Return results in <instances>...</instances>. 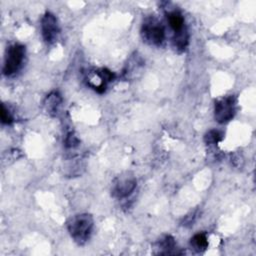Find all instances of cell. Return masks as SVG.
<instances>
[{
	"label": "cell",
	"mask_w": 256,
	"mask_h": 256,
	"mask_svg": "<svg viewBox=\"0 0 256 256\" xmlns=\"http://www.w3.org/2000/svg\"><path fill=\"white\" fill-rule=\"evenodd\" d=\"M236 112V100L233 96H225L215 103L214 116L217 122L226 123L230 121Z\"/></svg>",
	"instance_id": "obj_3"
},
{
	"label": "cell",
	"mask_w": 256,
	"mask_h": 256,
	"mask_svg": "<svg viewBox=\"0 0 256 256\" xmlns=\"http://www.w3.org/2000/svg\"><path fill=\"white\" fill-rule=\"evenodd\" d=\"M142 37L151 45H160L165 37L164 28L155 18H149L142 25Z\"/></svg>",
	"instance_id": "obj_2"
},
{
	"label": "cell",
	"mask_w": 256,
	"mask_h": 256,
	"mask_svg": "<svg viewBox=\"0 0 256 256\" xmlns=\"http://www.w3.org/2000/svg\"><path fill=\"white\" fill-rule=\"evenodd\" d=\"M136 187V180L133 176L124 175L116 179L113 186V195L118 198L127 197Z\"/></svg>",
	"instance_id": "obj_6"
},
{
	"label": "cell",
	"mask_w": 256,
	"mask_h": 256,
	"mask_svg": "<svg viewBox=\"0 0 256 256\" xmlns=\"http://www.w3.org/2000/svg\"><path fill=\"white\" fill-rule=\"evenodd\" d=\"M79 144V140L77 139V137L73 134V133H69L65 139V145L67 148H74Z\"/></svg>",
	"instance_id": "obj_12"
},
{
	"label": "cell",
	"mask_w": 256,
	"mask_h": 256,
	"mask_svg": "<svg viewBox=\"0 0 256 256\" xmlns=\"http://www.w3.org/2000/svg\"><path fill=\"white\" fill-rule=\"evenodd\" d=\"M175 248V241L171 236H165L158 242V249L160 254H171Z\"/></svg>",
	"instance_id": "obj_9"
},
{
	"label": "cell",
	"mask_w": 256,
	"mask_h": 256,
	"mask_svg": "<svg viewBox=\"0 0 256 256\" xmlns=\"http://www.w3.org/2000/svg\"><path fill=\"white\" fill-rule=\"evenodd\" d=\"M0 114H1V121L2 123L4 124H9L12 122V115L10 114L8 109L5 108V106L2 104L1 106V112H0Z\"/></svg>",
	"instance_id": "obj_13"
},
{
	"label": "cell",
	"mask_w": 256,
	"mask_h": 256,
	"mask_svg": "<svg viewBox=\"0 0 256 256\" xmlns=\"http://www.w3.org/2000/svg\"><path fill=\"white\" fill-rule=\"evenodd\" d=\"M71 237L78 244H84L90 237L93 228V218L89 214L73 216L67 223Z\"/></svg>",
	"instance_id": "obj_1"
},
{
	"label": "cell",
	"mask_w": 256,
	"mask_h": 256,
	"mask_svg": "<svg viewBox=\"0 0 256 256\" xmlns=\"http://www.w3.org/2000/svg\"><path fill=\"white\" fill-rule=\"evenodd\" d=\"M192 247L197 251H204L208 246V240L204 233H198L191 239Z\"/></svg>",
	"instance_id": "obj_10"
},
{
	"label": "cell",
	"mask_w": 256,
	"mask_h": 256,
	"mask_svg": "<svg viewBox=\"0 0 256 256\" xmlns=\"http://www.w3.org/2000/svg\"><path fill=\"white\" fill-rule=\"evenodd\" d=\"M61 101H62V98L57 92H52L46 97L44 106H45V109L48 112V114L55 115L58 112V109L61 105Z\"/></svg>",
	"instance_id": "obj_8"
},
{
	"label": "cell",
	"mask_w": 256,
	"mask_h": 256,
	"mask_svg": "<svg viewBox=\"0 0 256 256\" xmlns=\"http://www.w3.org/2000/svg\"><path fill=\"white\" fill-rule=\"evenodd\" d=\"M25 56V47L20 44H14L7 50L5 57L3 72L7 76H10L20 68Z\"/></svg>",
	"instance_id": "obj_4"
},
{
	"label": "cell",
	"mask_w": 256,
	"mask_h": 256,
	"mask_svg": "<svg viewBox=\"0 0 256 256\" xmlns=\"http://www.w3.org/2000/svg\"><path fill=\"white\" fill-rule=\"evenodd\" d=\"M167 18L170 27L174 31V36L186 32V30L184 29V18L178 11L170 12Z\"/></svg>",
	"instance_id": "obj_7"
},
{
	"label": "cell",
	"mask_w": 256,
	"mask_h": 256,
	"mask_svg": "<svg viewBox=\"0 0 256 256\" xmlns=\"http://www.w3.org/2000/svg\"><path fill=\"white\" fill-rule=\"evenodd\" d=\"M221 139H222V134L217 130H210L208 133H206L204 138L207 144H216Z\"/></svg>",
	"instance_id": "obj_11"
},
{
	"label": "cell",
	"mask_w": 256,
	"mask_h": 256,
	"mask_svg": "<svg viewBox=\"0 0 256 256\" xmlns=\"http://www.w3.org/2000/svg\"><path fill=\"white\" fill-rule=\"evenodd\" d=\"M41 31L43 38L47 43H52L57 39L60 29L57 18L53 14L47 12L43 16L41 20Z\"/></svg>",
	"instance_id": "obj_5"
}]
</instances>
